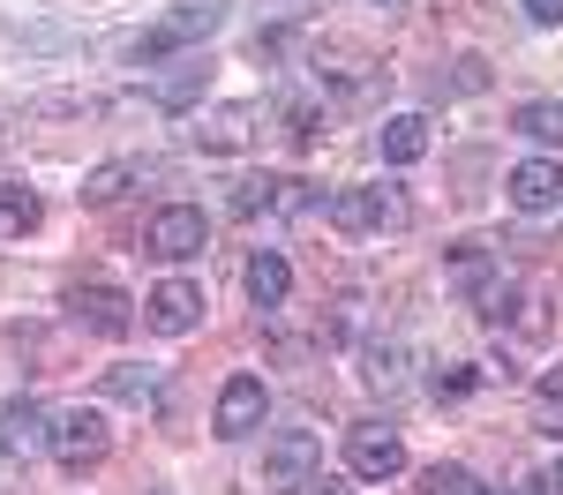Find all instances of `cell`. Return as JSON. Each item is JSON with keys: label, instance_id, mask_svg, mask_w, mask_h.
<instances>
[{"label": "cell", "instance_id": "cell-1", "mask_svg": "<svg viewBox=\"0 0 563 495\" xmlns=\"http://www.w3.org/2000/svg\"><path fill=\"white\" fill-rule=\"evenodd\" d=\"M45 450H53V465H60V473H90V465H106L113 428H106V413H98V405H60V413H53V428H45Z\"/></svg>", "mask_w": 563, "mask_h": 495}, {"label": "cell", "instance_id": "cell-2", "mask_svg": "<svg viewBox=\"0 0 563 495\" xmlns=\"http://www.w3.org/2000/svg\"><path fill=\"white\" fill-rule=\"evenodd\" d=\"M218 23H225V8H218V0H188V8L158 15V23H151V31L129 45V60H135V68H158L166 53H188V45H203Z\"/></svg>", "mask_w": 563, "mask_h": 495}, {"label": "cell", "instance_id": "cell-3", "mask_svg": "<svg viewBox=\"0 0 563 495\" xmlns=\"http://www.w3.org/2000/svg\"><path fill=\"white\" fill-rule=\"evenodd\" d=\"M323 481V443H316V428H278L271 443H263V488L278 495H301Z\"/></svg>", "mask_w": 563, "mask_h": 495}, {"label": "cell", "instance_id": "cell-4", "mask_svg": "<svg viewBox=\"0 0 563 495\" xmlns=\"http://www.w3.org/2000/svg\"><path fill=\"white\" fill-rule=\"evenodd\" d=\"M346 473L353 481H398L406 473V436L390 420H353L346 428Z\"/></svg>", "mask_w": 563, "mask_h": 495}, {"label": "cell", "instance_id": "cell-5", "mask_svg": "<svg viewBox=\"0 0 563 495\" xmlns=\"http://www.w3.org/2000/svg\"><path fill=\"white\" fill-rule=\"evenodd\" d=\"M143 248H151L158 263H188V256H203V248H211V218H203L196 203H166L158 218L143 225Z\"/></svg>", "mask_w": 563, "mask_h": 495}, {"label": "cell", "instance_id": "cell-6", "mask_svg": "<svg viewBox=\"0 0 563 495\" xmlns=\"http://www.w3.org/2000/svg\"><path fill=\"white\" fill-rule=\"evenodd\" d=\"M331 225H339V233L406 225V195H398V188H339V195H331Z\"/></svg>", "mask_w": 563, "mask_h": 495}, {"label": "cell", "instance_id": "cell-7", "mask_svg": "<svg viewBox=\"0 0 563 495\" xmlns=\"http://www.w3.org/2000/svg\"><path fill=\"white\" fill-rule=\"evenodd\" d=\"M263 413H271V391H263V375H233V383L218 391V436H225V443L256 436Z\"/></svg>", "mask_w": 563, "mask_h": 495}, {"label": "cell", "instance_id": "cell-8", "mask_svg": "<svg viewBox=\"0 0 563 495\" xmlns=\"http://www.w3.org/2000/svg\"><path fill=\"white\" fill-rule=\"evenodd\" d=\"M504 195L519 203L526 218H541V211H556V203H563V166H556V158H526V166L504 173Z\"/></svg>", "mask_w": 563, "mask_h": 495}, {"label": "cell", "instance_id": "cell-9", "mask_svg": "<svg viewBox=\"0 0 563 495\" xmlns=\"http://www.w3.org/2000/svg\"><path fill=\"white\" fill-rule=\"evenodd\" d=\"M196 315H203V293H196L188 278H166V285H151V293H143V323H151V330H166V338L196 330Z\"/></svg>", "mask_w": 563, "mask_h": 495}, {"label": "cell", "instance_id": "cell-10", "mask_svg": "<svg viewBox=\"0 0 563 495\" xmlns=\"http://www.w3.org/2000/svg\"><path fill=\"white\" fill-rule=\"evenodd\" d=\"M68 308H76V323L98 330V338H121V330L135 323V301L121 293V285H76V293H68Z\"/></svg>", "mask_w": 563, "mask_h": 495}, {"label": "cell", "instance_id": "cell-11", "mask_svg": "<svg viewBox=\"0 0 563 495\" xmlns=\"http://www.w3.org/2000/svg\"><path fill=\"white\" fill-rule=\"evenodd\" d=\"M263 128V105H218L196 121V150H249Z\"/></svg>", "mask_w": 563, "mask_h": 495}, {"label": "cell", "instance_id": "cell-12", "mask_svg": "<svg viewBox=\"0 0 563 495\" xmlns=\"http://www.w3.org/2000/svg\"><path fill=\"white\" fill-rule=\"evenodd\" d=\"M316 76H331L346 98H368V90L384 83V68H376L361 45H323V53H316Z\"/></svg>", "mask_w": 563, "mask_h": 495}, {"label": "cell", "instance_id": "cell-13", "mask_svg": "<svg viewBox=\"0 0 563 495\" xmlns=\"http://www.w3.org/2000/svg\"><path fill=\"white\" fill-rule=\"evenodd\" d=\"M45 428H53V420H45L31 398H8V405H0V450H8V458H31V450H45Z\"/></svg>", "mask_w": 563, "mask_h": 495}, {"label": "cell", "instance_id": "cell-14", "mask_svg": "<svg viewBox=\"0 0 563 495\" xmlns=\"http://www.w3.org/2000/svg\"><path fill=\"white\" fill-rule=\"evenodd\" d=\"M376 150H384V166H413V158H429V121H421V113H390L384 128H376Z\"/></svg>", "mask_w": 563, "mask_h": 495}, {"label": "cell", "instance_id": "cell-15", "mask_svg": "<svg viewBox=\"0 0 563 495\" xmlns=\"http://www.w3.org/2000/svg\"><path fill=\"white\" fill-rule=\"evenodd\" d=\"M286 293H294V263L278 248H256L249 256V301L256 308H286Z\"/></svg>", "mask_w": 563, "mask_h": 495}, {"label": "cell", "instance_id": "cell-16", "mask_svg": "<svg viewBox=\"0 0 563 495\" xmlns=\"http://www.w3.org/2000/svg\"><path fill=\"white\" fill-rule=\"evenodd\" d=\"M203 83H211V60H180L174 76L151 83V98H158V113H188V105L203 98Z\"/></svg>", "mask_w": 563, "mask_h": 495}, {"label": "cell", "instance_id": "cell-17", "mask_svg": "<svg viewBox=\"0 0 563 495\" xmlns=\"http://www.w3.org/2000/svg\"><path fill=\"white\" fill-rule=\"evenodd\" d=\"M451 285H466V293H488V285H496L488 240H459V248H451Z\"/></svg>", "mask_w": 563, "mask_h": 495}, {"label": "cell", "instance_id": "cell-18", "mask_svg": "<svg viewBox=\"0 0 563 495\" xmlns=\"http://www.w3.org/2000/svg\"><path fill=\"white\" fill-rule=\"evenodd\" d=\"M361 375H368V391H406V346L398 338H376L361 353Z\"/></svg>", "mask_w": 563, "mask_h": 495}, {"label": "cell", "instance_id": "cell-19", "mask_svg": "<svg viewBox=\"0 0 563 495\" xmlns=\"http://www.w3.org/2000/svg\"><path fill=\"white\" fill-rule=\"evenodd\" d=\"M158 368H106V398H129V405H151L158 398Z\"/></svg>", "mask_w": 563, "mask_h": 495}, {"label": "cell", "instance_id": "cell-20", "mask_svg": "<svg viewBox=\"0 0 563 495\" xmlns=\"http://www.w3.org/2000/svg\"><path fill=\"white\" fill-rule=\"evenodd\" d=\"M519 135H533V143L556 150L563 143V98H533V105H519Z\"/></svg>", "mask_w": 563, "mask_h": 495}, {"label": "cell", "instance_id": "cell-21", "mask_svg": "<svg viewBox=\"0 0 563 495\" xmlns=\"http://www.w3.org/2000/svg\"><path fill=\"white\" fill-rule=\"evenodd\" d=\"M533 428H541V436H563V368H549V375L533 383Z\"/></svg>", "mask_w": 563, "mask_h": 495}, {"label": "cell", "instance_id": "cell-22", "mask_svg": "<svg viewBox=\"0 0 563 495\" xmlns=\"http://www.w3.org/2000/svg\"><path fill=\"white\" fill-rule=\"evenodd\" d=\"M45 211H38V195L31 188H15V180H0V233H31Z\"/></svg>", "mask_w": 563, "mask_h": 495}, {"label": "cell", "instance_id": "cell-23", "mask_svg": "<svg viewBox=\"0 0 563 495\" xmlns=\"http://www.w3.org/2000/svg\"><path fill=\"white\" fill-rule=\"evenodd\" d=\"M135 173H143V166H129V158H121V166H98V173L84 180V203H98V211H106V203H121Z\"/></svg>", "mask_w": 563, "mask_h": 495}, {"label": "cell", "instance_id": "cell-24", "mask_svg": "<svg viewBox=\"0 0 563 495\" xmlns=\"http://www.w3.org/2000/svg\"><path fill=\"white\" fill-rule=\"evenodd\" d=\"M421 495H488L474 465H429L421 473Z\"/></svg>", "mask_w": 563, "mask_h": 495}, {"label": "cell", "instance_id": "cell-25", "mask_svg": "<svg viewBox=\"0 0 563 495\" xmlns=\"http://www.w3.org/2000/svg\"><path fill=\"white\" fill-rule=\"evenodd\" d=\"M263 8V23H301V15H316L323 0H256Z\"/></svg>", "mask_w": 563, "mask_h": 495}, {"label": "cell", "instance_id": "cell-26", "mask_svg": "<svg viewBox=\"0 0 563 495\" xmlns=\"http://www.w3.org/2000/svg\"><path fill=\"white\" fill-rule=\"evenodd\" d=\"M316 128H323L316 105H294V113H286V135H294V143H316Z\"/></svg>", "mask_w": 563, "mask_h": 495}, {"label": "cell", "instance_id": "cell-27", "mask_svg": "<svg viewBox=\"0 0 563 495\" xmlns=\"http://www.w3.org/2000/svg\"><path fill=\"white\" fill-rule=\"evenodd\" d=\"M519 8H526V23H541V31L563 23V0H519Z\"/></svg>", "mask_w": 563, "mask_h": 495}, {"label": "cell", "instance_id": "cell-28", "mask_svg": "<svg viewBox=\"0 0 563 495\" xmlns=\"http://www.w3.org/2000/svg\"><path fill=\"white\" fill-rule=\"evenodd\" d=\"M474 383H481L474 368H451V375H435V391H443V398H459V391H474Z\"/></svg>", "mask_w": 563, "mask_h": 495}, {"label": "cell", "instance_id": "cell-29", "mask_svg": "<svg viewBox=\"0 0 563 495\" xmlns=\"http://www.w3.org/2000/svg\"><path fill=\"white\" fill-rule=\"evenodd\" d=\"M549 495H563V458H556V473H549Z\"/></svg>", "mask_w": 563, "mask_h": 495}, {"label": "cell", "instance_id": "cell-30", "mask_svg": "<svg viewBox=\"0 0 563 495\" xmlns=\"http://www.w3.org/2000/svg\"><path fill=\"white\" fill-rule=\"evenodd\" d=\"M368 8H406V0H368Z\"/></svg>", "mask_w": 563, "mask_h": 495}]
</instances>
